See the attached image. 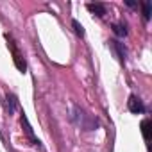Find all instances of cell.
Returning <instances> with one entry per match:
<instances>
[{
    "label": "cell",
    "instance_id": "10",
    "mask_svg": "<svg viewBox=\"0 0 152 152\" xmlns=\"http://www.w3.org/2000/svg\"><path fill=\"white\" fill-rule=\"evenodd\" d=\"M150 13H152V4L150 2H143L141 4V15H143V20L145 22L150 20Z\"/></svg>",
    "mask_w": 152,
    "mask_h": 152
},
{
    "label": "cell",
    "instance_id": "9",
    "mask_svg": "<svg viewBox=\"0 0 152 152\" xmlns=\"http://www.w3.org/2000/svg\"><path fill=\"white\" fill-rule=\"evenodd\" d=\"M140 127H141V134H143V140H145V141H148V140H150V120H148V118L141 120Z\"/></svg>",
    "mask_w": 152,
    "mask_h": 152
},
{
    "label": "cell",
    "instance_id": "8",
    "mask_svg": "<svg viewBox=\"0 0 152 152\" xmlns=\"http://www.w3.org/2000/svg\"><path fill=\"white\" fill-rule=\"evenodd\" d=\"M111 29H113V32H115L118 38L127 36V25H125L124 22H120V23H113V25H111Z\"/></svg>",
    "mask_w": 152,
    "mask_h": 152
},
{
    "label": "cell",
    "instance_id": "4",
    "mask_svg": "<svg viewBox=\"0 0 152 152\" xmlns=\"http://www.w3.org/2000/svg\"><path fill=\"white\" fill-rule=\"evenodd\" d=\"M109 47L115 50V54H116V57L120 59V63L125 64V61H127V48H125V45L120 43L118 39H109Z\"/></svg>",
    "mask_w": 152,
    "mask_h": 152
},
{
    "label": "cell",
    "instance_id": "1",
    "mask_svg": "<svg viewBox=\"0 0 152 152\" xmlns=\"http://www.w3.org/2000/svg\"><path fill=\"white\" fill-rule=\"evenodd\" d=\"M72 120L77 124L81 129H84V131H93V129H97V127H99V120H97V118H93V116H90V115H88L84 109H81L79 106H73Z\"/></svg>",
    "mask_w": 152,
    "mask_h": 152
},
{
    "label": "cell",
    "instance_id": "2",
    "mask_svg": "<svg viewBox=\"0 0 152 152\" xmlns=\"http://www.w3.org/2000/svg\"><path fill=\"white\" fill-rule=\"evenodd\" d=\"M127 109L132 113V115H141V113H145V104H143V100L138 97V95H129V100H127Z\"/></svg>",
    "mask_w": 152,
    "mask_h": 152
},
{
    "label": "cell",
    "instance_id": "6",
    "mask_svg": "<svg viewBox=\"0 0 152 152\" xmlns=\"http://www.w3.org/2000/svg\"><path fill=\"white\" fill-rule=\"evenodd\" d=\"M86 9L91 13V15H95V16H99V18H102V16H106V6L104 4H99V2H90V4H86Z\"/></svg>",
    "mask_w": 152,
    "mask_h": 152
},
{
    "label": "cell",
    "instance_id": "11",
    "mask_svg": "<svg viewBox=\"0 0 152 152\" xmlns=\"http://www.w3.org/2000/svg\"><path fill=\"white\" fill-rule=\"evenodd\" d=\"M72 27H73V32L77 34L79 38H84V27H83V23H79L77 20H72Z\"/></svg>",
    "mask_w": 152,
    "mask_h": 152
},
{
    "label": "cell",
    "instance_id": "5",
    "mask_svg": "<svg viewBox=\"0 0 152 152\" xmlns=\"http://www.w3.org/2000/svg\"><path fill=\"white\" fill-rule=\"evenodd\" d=\"M16 107H18V99H16V95H15V93H7V95H6V111H7V115H9V116L15 115Z\"/></svg>",
    "mask_w": 152,
    "mask_h": 152
},
{
    "label": "cell",
    "instance_id": "3",
    "mask_svg": "<svg viewBox=\"0 0 152 152\" xmlns=\"http://www.w3.org/2000/svg\"><path fill=\"white\" fill-rule=\"evenodd\" d=\"M20 122H22V127H23V131H25V134H27V138L32 141V145H36V147H41V141L34 136V131H32V127H31V124H29V118L25 116V113H22V116H20Z\"/></svg>",
    "mask_w": 152,
    "mask_h": 152
},
{
    "label": "cell",
    "instance_id": "12",
    "mask_svg": "<svg viewBox=\"0 0 152 152\" xmlns=\"http://www.w3.org/2000/svg\"><path fill=\"white\" fill-rule=\"evenodd\" d=\"M125 6H129V7H134V6H136V2H131V0H127V2H125Z\"/></svg>",
    "mask_w": 152,
    "mask_h": 152
},
{
    "label": "cell",
    "instance_id": "7",
    "mask_svg": "<svg viewBox=\"0 0 152 152\" xmlns=\"http://www.w3.org/2000/svg\"><path fill=\"white\" fill-rule=\"evenodd\" d=\"M9 47H11V50H13V56H15L13 59H15V64H16V68H18L20 72H25V70H27V63H25V59L20 56V52L16 50V47H15L13 43H9Z\"/></svg>",
    "mask_w": 152,
    "mask_h": 152
}]
</instances>
